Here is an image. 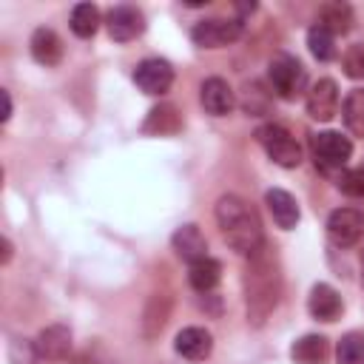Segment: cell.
<instances>
[{
  "label": "cell",
  "instance_id": "obj_2",
  "mask_svg": "<svg viewBox=\"0 0 364 364\" xmlns=\"http://www.w3.org/2000/svg\"><path fill=\"white\" fill-rule=\"evenodd\" d=\"M216 222L222 228L225 242L236 253L250 256V253H256L264 245L262 222H259L256 208L250 202H245L242 196H236V193H225L216 202Z\"/></svg>",
  "mask_w": 364,
  "mask_h": 364
},
{
  "label": "cell",
  "instance_id": "obj_19",
  "mask_svg": "<svg viewBox=\"0 0 364 364\" xmlns=\"http://www.w3.org/2000/svg\"><path fill=\"white\" fill-rule=\"evenodd\" d=\"M168 316H171V296L154 293V296L148 299V304H145V313H142V336H145V338L159 336V330L165 327Z\"/></svg>",
  "mask_w": 364,
  "mask_h": 364
},
{
  "label": "cell",
  "instance_id": "obj_8",
  "mask_svg": "<svg viewBox=\"0 0 364 364\" xmlns=\"http://www.w3.org/2000/svg\"><path fill=\"white\" fill-rule=\"evenodd\" d=\"M134 82L139 85V91L145 94H165L173 82V68L159 60V57H151V60H142L136 68H134Z\"/></svg>",
  "mask_w": 364,
  "mask_h": 364
},
{
  "label": "cell",
  "instance_id": "obj_6",
  "mask_svg": "<svg viewBox=\"0 0 364 364\" xmlns=\"http://www.w3.org/2000/svg\"><path fill=\"white\" fill-rule=\"evenodd\" d=\"M239 34H242V23H239V20H219V17H213V20H199V23L191 28L193 43L202 46V48H222V46L239 40Z\"/></svg>",
  "mask_w": 364,
  "mask_h": 364
},
{
  "label": "cell",
  "instance_id": "obj_1",
  "mask_svg": "<svg viewBox=\"0 0 364 364\" xmlns=\"http://www.w3.org/2000/svg\"><path fill=\"white\" fill-rule=\"evenodd\" d=\"M282 293V273L276 264V256L262 245L256 253L247 256L245 267V304H247V321L264 324V318L279 304Z\"/></svg>",
  "mask_w": 364,
  "mask_h": 364
},
{
  "label": "cell",
  "instance_id": "obj_9",
  "mask_svg": "<svg viewBox=\"0 0 364 364\" xmlns=\"http://www.w3.org/2000/svg\"><path fill=\"white\" fill-rule=\"evenodd\" d=\"M336 108H338V85L330 77L313 82V88L307 91V114L318 122H327L333 119Z\"/></svg>",
  "mask_w": 364,
  "mask_h": 364
},
{
  "label": "cell",
  "instance_id": "obj_7",
  "mask_svg": "<svg viewBox=\"0 0 364 364\" xmlns=\"http://www.w3.org/2000/svg\"><path fill=\"white\" fill-rule=\"evenodd\" d=\"M327 236L338 247H350L364 236V213L355 208H338L327 219Z\"/></svg>",
  "mask_w": 364,
  "mask_h": 364
},
{
  "label": "cell",
  "instance_id": "obj_24",
  "mask_svg": "<svg viewBox=\"0 0 364 364\" xmlns=\"http://www.w3.org/2000/svg\"><path fill=\"white\" fill-rule=\"evenodd\" d=\"M148 134H173L179 128V117H176V108L173 105H159L148 114L145 125H142Z\"/></svg>",
  "mask_w": 364,
  "mask_h": 364
},
{
  "label": "cell",
  "instance_id": "obj_30",
  "mask_svg": "<svg viewBox=\"0 0 364 364\" xmlns=\"http://www.w3.org/2000/svg\"><path fill=\"white\" fill-rule=\"evenodd\" d=\"M9 259H11V242L3 239V264H9Z\"/></svg>",
  "mask_w": 364,
  "mask_h": 364
},
{
  "label": "cell",
  "instance_id": "obj_23",
  "mask_svg": "<svg viewBox=\"0 0 364 364\" xmlns=\"http://www.w3.org/2000/svg\"><path fill=\"white\" fill-rule=\"evenodd\" d=\"M341 114H344V125L355 136H364V88H355V91L347 94V100L341 105Z\"/></svg>",
  "mask_w": 364,
  "mask_h": 364
},
{
  "label": "cell",
  "instance_id": "obj_13",
  "mask_svg": "<svg viewBox=\"0 0 364 364\" xmlns=\"http://www.w3.org/2000/svg\"><path fill=\"white\" fill-rule=\"evenodd\" d=\"M173 347H176V353H179L182 358H188V361H202V358L210 355L213 338H210V333H208L205 327H185V330L176 333Z\"/></svg>",
  "mask_w": 364,
  "mask_h": 364
},
{
  "label": "cell",
  "instance_id": "obj_4",
  "mask_svg": "<svg viewBox=\"0 0 364 364\" xmlns=\"http://www.w3.org/2000/svg\"><path fill=\"white\" fill-rule=\"evenodd\" d=\"M267 77H270V85L273 91L282 97V100H296L304 88H307V71L304 65L290 57V54H279L270 60V68H267Z\"/></svg>",
  "mask_w": 364,
  "mask_h": 364
},
{
  "label": "cell",
  "instance_id": "obj_18",
  "mask_svg": "<svg viewBox=\"0 0 364 364\" xmlns=\"http://www.w3.org/2000/svg\"><path fill=\"white\" fill-rule=\"evenodd\" d=\"M330 355V344L324 336H301L299 341H293L290 347V358L296 364H324Z\"/></svg>",
  "mask_w": 364,
  "mask_h": 364
},
{
  "label": "cell",
  "instance_id": "obj_27",
  "mask_svg": "<svg viewBox=\"0 0 364 364\" xmlns=\"http://www.w3.org/2000/svg\"><path fill=\"white\" fill-rule=\"evenodd\" d=\"M341 65H344V74L353 77V80H364V43H355L344 51L341 57Z\"/></svg>",
  "mask_w": 364,
  "mask_h": 364
},
{
  "label": "cell",
  "instance_id": "obj_21",
  "mask_svg": "<svg viewBox=\"0 0 364 364\" xmlns=\"http://www.w3.org/2000/svg\"><path fill=\"white\" fill-rule=\"evenodd\" d=\"M219 276H222V267H219V262L210 259V256L193 262L191 270H188V282H191V287L199 290V293H210V290L219 284Z\"/></svg>",
  "mask_w": 364,
  "mask_h": 364
},
{
  "label": "cell",
  "instance_id": "obj_3",
  "mask_svg": "<svg viewBox=\"0 0 364 364\" xmlns=\"http://www.w3.org/2000/svg\"><path fill=\"white\" fill-rule=\"evenodd\" d=\"M256 139H259V145L264 148V154H267L276 165H282V168H296V165L301 162V148H299V142L293 139V134H290L287 128H282V125H276V122H267V125H262V128L256 131Z\"/></svg>",
  "mask_w": 364,
  "mask_h": 364
},
{
  "label": "cell",
  "instance_id": "obj_10",
  "mask_svg": "<svg viewBox=\"0 0 364 364\" xmlns=\"http://www.w3.org/2000/svg\"><path fill=\"white\" fill-rule=\"evenodd\" d=\"M199 100H202V108L213 117H225L233 111L236 105V97H233V88L222 80V77H208L199 88Z\"/></svg>",
  "mask_w": 364,
  "mask_h": 364
},
{
  "label": "cell",
  "instance_id": "obj_28",
  "mask_svg": "<svg viewBox=\"0 0 364 364\" xmlns=\"http://www.w3.org/2000/svg\"><path fill=\"white\" fill-rule=\"evenodd\" d=\"M338 191L355 199H364V168H350L338 176Z\"/></svg>",
  "mask_w": 364,
  "mask_h": 364
},
{
  "label": "cell",
  "instance_id": "obj_22",
  "mask_svg": "<svg viewBox=\"0 0 364 364\" xmlns=\"http://www.w3.org/2000/svg\"><path fill=\"white\" fill-rule=\"evenodd\" d=\"M100 28V9L94 3H77L71 9V31L77 37H94Z\"/></svg>",
  "mask_w": 364,
  "mask_h": 364
},
{
  "label": "cell",
  "instance_id": "obj_31",
  "mask_svg": "<svg viewBox=\"0 0 364 364\" xmlns=\"http://www.w3.org/2000/svg\"><path fill=\"white\" fill-rule=\"evenodd\" d=\"M361 284H364V250H361Z\"/></svg>",
  "mask_w": 364,
  "mask_h": 364
},
{
  "label": "cell",
  "instance_id": "obj_17",
  "mask_svg": "<svg viewBox=\"0 0 364 364\" xmlns=\"http://www.w3.org/2000/svg\"><path fill=\"white\" fill-rule=\"evenodd\" d=\"M31 57L40 65H57L63 60V40L51 28H37L31 34Z\"/></svg>",
  "mask_w": 364,
  "mask_h": 364
},
{
  "label": "cell",
  "instance_id": "obj_11",
  "mask_svg": "<svg viewBox=\"0 0 364 364\" xmlns=\"http://www.w3.org/2000/svg\"><path fill=\"white\" fill-rule=\"evenodd\" d=\"M145 28L142 23V14L134 9V6H114L108 11V34L117 40V43H128L134 37H139Z\"/></svg>",
  "mask_w": 364,
  "mask_h": 364
},
{
  "label": "cell",
  "instance_id": "obj_12",
  "mask_svg": "<svg viewBox=\"0 0 364 364\" xmlns=\"http://www.w3.org/2000/svg\"><path fill=\"white\" fill-rule=\"evenodd\" d=\"M37 355L40 358H48V361H63L68 353H71V330L65 324H51L46 330H40L37 341Z\"/></svg>",
  "mask_w": 364,
  "mask_h": 364
},
{
  "label": "cell",
  "instance_id": "obj_5",
  "mask_svg": "<svg viewBox=\"0 0 364 364\" xmlns=\"http://www.w3.org/2000/svg\"><path fill=\"white\" fill-rule=\"evenodd\" d=\"M310 151H313V159L321 171H341L353 154V145L347 136H341L338 131H318L310 136Z\"/></svg>",
  "mask_w": 364,
  "mask_h": 364
},
{
  "label": "cell",
  "instance_id": "obj_15",
  "mask_svg": "<svg viewBox=\"0 0 364 364\" xmlns=\"http://www.w3.org/2000/svg\"><path fill=\"white\" fill-rule=\"evenodd\" d=\"M264 202H267V210H270V216H273V222L279 228H284V230L296 228V222H299V205H296V199L287 191L273 188V191L264 193Z\"/></svg>",
  "mask_w": 364,
  "mask_h": 364
},
{
  "label": "cell",
  "instance_id": "obj_16",
  "mask_svg": "<svg viewBox=\"0 0 364 364\" xmlns=\"http://www.w3.org/2000/svg\"><path fill=\"white\" fill-rule=\"evenodd\" d=\"M173 250L185 259V262H199V259H205L208 256V242H205V236H202V230L196 228V225H182L176 233H173Z\"/></svg>",
  "mask_w": 364,
  "mask_h": 364
},
{
  "label": "cell",
  "instance_id": "obj_25",
  "mask_svg": "<svg viewBox=\"0 0 364 364\" xmlns=\"http://www.w3.org/2000/svg\"><path fill=\"white\" fill-rule=\"evenodd\" d=\"M336 361L338 364H364V336L361 333L341 336V341L336 347Z\"/></svg>",
  "mask_w": 364,
  "mask_h": 364
},
{
  "label": "cell",
  "instance_id": "obj_20",
  "mask_svg": "<svg viewBox=\"0 0 364 364\" xmlns=\"http://www.w3.org/2000/svg\"><path fill=\"white\" fill-rule=\"evenodd\" d=\"M318 26H324L333 37L347 34L350 26H353V9L347 3H324L318 9Z\"/></svg>",
  "mask_w": 364,
  "mask_h": 364
},
{
  "label": "cell",
  "instance_id": "obj_26",
  "mask_svg": "<svg viewBox=\"0 0 364 364\" xmlns=\"http://www.w3.org/2000/svg\"><path fill=\"white\" fill-rule=\"evenodd\" d=\"M307 46H310V54L316 60H333L336 57V43H333V34L324 28V26H313L307 31Z\"/></svg>",
  "mask_w": 364,
  "mask_h": 364
},
{
  "label": "cell",
  "instance_id": "obj_14",
  "mask_svg": "<svg viewBox=\"0 0 364 364\" xmlns=\"http://www.w3.org/2000/svg\"><path fill=\"white\" fill-rule=\"evenodd\" d=\"M307 310L313 318L318 321H336L341 316V296L336 293V287L330 284H316L310 290V299H307Z\"/></svg>",
  "mask_w": 364,
  "mask_h": 364
},
{
  "label": "cell",
  "instance_id": "obj_29",
  "mask_svg": "<svg viewBox=\"0 0 364 364\" xmlns=\"http://www.w3.org/2000/svg\"><path fill=\"white\" fill-rule=\"evenodd\" d=\"M11 117V97H9V91H3V122Z\"/></svg>",
  "mask_w": 364,
  "mask_h": 364
}]
</instances>
